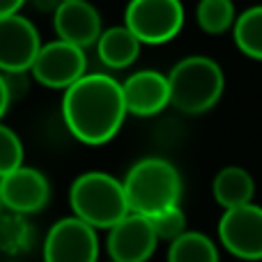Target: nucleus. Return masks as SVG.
<instances>
[{"label": "nucleus", "instance_id": "obj_11", "mask_svg": "<svg viewBox=\"0 0 262 262\" xmlns=\"http://www.w3.org/2000/svg\"><path fill=\"white\" fill-rule=\"evenodd\" d=\"M51 184L41 170L21 166L0 180V203L14 214H35L49 205Z\"/></svg>", "mask_w": 262, "mask_h": 262}, {"label": "nucleus", "instance_id": "obj_16", "mask_svg": "<svg viewBox=\"0 0 262 262\" xmlns=\"http://www.w3.org/2000/svg\"><path fill=\"white\" fill-rule=\"evenodd\" d=\"M168 262H219V249L205 232L186 230L168 246Z\"/></svg>", "mask_w": 262, "mask_h": 262}, {"label": "nucleus", "instance_id": "obj_15", "mask_svg": "<svg viewBox=\"0 0 262 262\" xmlns=\"http://www.w3.org/2000/svg\"><path fill=\"white\" fill-rule=\"evenodd\" d=\"M140 41L127 26H113L101 32L97 41V55L108 69H127L140 53Z\"/></svg>", "mask_w": 262, "mask_h": 262}, {"label": "nucleus", "instance_id": "obj_23", "mask_svg": "<svg viewBox=\"0 0 262 262\" xmlns=\"http://www.w3.org/2000/svg\"><path fill=\"white\" fill-rule=\"evenodd\" d=\"M0 212H3V203H0Z\"/></svg>", "mask_w": 262, "mask_h": 262}, {"label": "nucleus", "instance_id": "obj_1", "mask_svg": "<svg viewBox=\"0 0 262 262\" xmlns=\"http://www.w3.org/2000/svg\"><path fill=\"white\" fill-rule=\"evenodd\" d=\"M62 118L69 134L85 145L115 138L127 118L122 83L108 74H85L62 97Z\"/></svg>", "mask_w": 262, "mask_h": 262}, {"label": "nucleus", "instance_id": "obj_12", "mask_svg": "<svg viewBox=\"0 0 262 262\" xmlns=\"http://www.w3.org/2000/svg\"><path fill=\"white\" fill-rule=\"evenodd\" d=\"M53 30L60 41L85 51L101 37V16L85 0H64L53 9Z\"/></svg>", "mask_w": 262, "mask_h": 262}, {"label": "nucleus", "instance_id": "obj_5", "mask_svg": "<svg viewBox=\"0 0 262 262\" xmlns=\"http://www.w3.org/2000/svg\"><path fill=\"white\" fill-rule=\"evenodd\" d=\"M124 26L140 44H166L184 26V7L177 0H134L124 9Z\"/></svg>", "mask_w": 262, "mask_h": 262}, {"label": "nucleus", "instance_id": "obj_22", "mask_svg": "<svg viewBox=\"0 0 262 262\" xmlns=\"http://www.w3.org/2000/svg\"><path fill=\"white\" fill-rule=\"evenodd\" d=\"M21 0H0V18L16 16V14H21Z\"/></svg>", "mask_w": 262, "mask_h": 262}, {"label": "nucleus", "instance_id": "obj_20", "mask_svg": "<svg viewBox=\"0 0 262 262\" xmlns=\"http://www.w3.org/2000/svg\"><path fill=\"white\" fill-rule=\"evenodd\" d=\"M149 221H152V228H154V232H157V237L168 242V244H172V242L180 239L186 232V214L180 205L157 214V216H152Z\"/></svg>", "mask_w": 262, "mask_h": 262}, {"label": "nucleus", "instance_id": "obj_13", "mask_svg": "<svg viewBox=\"0 0 262 262\" xmlns=\"http://www.w3.org/2000/svg\"><path fill=\"white\" fill-rule=\"evenodd\" d=\"M122 95L127 113L138 118H152L170 106L168 74H161L157 69H140L127 76V81L122 83Z\"/></svg>", "mask_w": 262, "mask_h": 262}, {"label": "nucleus", "instance_id": "obj_3", "mask_svg": "<svg viewBox=\"0 0 262 262\" xmlns=\"http://www.w3.org/2000/svg\"><path fill=\"white\" fill-rule=\"evenodd\" d=\"M69 205L74 216L95 230H111L131 214L124 184L118 177L101 170L83 172L74 180L69 189Z\"/></svg>", "mask_w": 262, "mask_h": 262}, {"label": "nucleus", "instance_id": "obj_19", "mask_svg": "<svg viewBox=\"0 0 262 262\" xmlns=\"http://www.w3.org/2000/svg\"><path fill=\"white\" fill-rule=\"evenodd\" d=\"M23 166V143L16 131L0 122V180Z\"/></svg>", "mask_w": 262, "mask_h": 262}, {"label": "nucleus", "instance_id": "obj_7", "mask_svg": "<svg viewBox=\"0 0 262 262\" xmlns=\"http://www.w3.org/2000/svg\"><path fill=\"white\" fill-rule=\"evenodd\" d=\"M97 230L76 216H64L51 226L44 239V262H97Z\"/></svg>", "mask_w": 262, "mask_h": 262}, {"label": "nucleus", "instance_id": "obj_6", "mask_svg": "<svg viewBox=\"0 0 262 262\" xmlns=\"http://www.w3.org/2000/svg\"><path fill=\"white\" fill-rule=\"evenodd\" d=\"M88 74V55L83 49L67 41L53 39L39 49L35 64L30 67V76L44 88L69 90Z\"/></svg>", "mask_w": 262, "mask_h": 262}, {"label": "nucleus", "instance_id": "obj_18", "mask_svg": "<svg viewBox=\"0 0 262 262\" xmlns=\"http://www.w3.org/2000/svg\"><path fill=\"white\" fill-rule=\"evenodd\" d=\"M195 21L209 35H221L235 26L237 12L230 0H203L195 7Z\"/></svg>", "mask_w": 262, "mask_h": 262}, {"label": "nucleus", "instance_id": "obj_21", "mask_svg": "<svg viewBox=\"0 0 262 262\" xmlns=\"http://www.w3.org/2000/svg\"><path fill=\"white\" fill-rule=\"evenodd\" d=\"M9 104H12V95H9V88H7V78H5V74L0 72V120H3V115L7 113Z\"/></svg>", "mask_w": 262, "mask_h": 262}, {"label": "nucleus", "instance_id": "obj_4", "mask_svg": "<svg viewBox=\"0 0 262 262\" xmlns=\"http://www.w3.org/2000/svg\"><path fill=\"white\" fill-rule=\"evenodd\" d=\"M168 85L170 106L186 115H203L221 99L226 76L221 64L209 55H189L168 72Z\"/></svg>", "mask_w": 262, "mask_h": 262}, {"label": "nucleus", "instance_id": "obj_9", "mask_svg": "<svg viewBox=\"0 0 262 262\" xmlns=\"http://www.w3.org/2000/svg\"><path fill=\"white\" fill-rule=\"evenodd\" d=\"M219 239L235 258L262 260V207L251 203L223 212Z\"/></svg>", "mask_w": 262, "mask_h": 262}, {"label": "nucleus", "instance_id": "obj_8", "mask_svg": "<svg viewBox=\"0 0 262 262\" xmlns=\"http://www.w3.org/2000/svg\"><path fill=\"white\" fill-rule=\"evenodd\" d=\"M39 30L23 14L0 18V72L30 74L41 49Z\"/></svg>", "mask_w": 262, "mask_h": 262}, {"label": "nucleus", "instance_id": "obj_17", "mask_svg": "<svg viewBox=\"0 0 262 262\" xmlns=\"http://www.w3.org/2000/svg\"><path fill=\"white\" fill-rule=\"evenodd\" d=\"M232 35L242 53L253 60H262V5H253L237 14Z\"/></svg>", "mask_w": 262, "mask_h": 262}, {"label": "nucleus", "instance_id": "obj_2", "mask_svg": "<svg viewBox=\"0 0 262 262\" xmlns=\"http://www.w3.org/2000/svg\"><path fill=\"white\" fill-rule=\"evenodd\" d=\"M129 212L140 216H157L177 207L182 198V175L168 159L145 157L129 168L122 180Z\"/></svg>", "mask_w": 262, "mask_h": 262}, {"label": "nucleus", "instance_id": "obj_14", "mask_svg": "<svg viewBox=\"0 0 262 262\" xmlns=\"http://www.w3.org/2000/svg\"><path fill=\"white\" fill-rule=\"evenodd\" d=\"M212 193L216 198V203L223 207V212H228V209H237V207H244V205L253 203L255 182L246 168L226 166L214 177Z\"/></svg>", "mask_w": 262, "mask_h": 262}, {"label": "nucleus", "instance_id": "obj_10", "mask_svg": "<svg viewBox=\"0 0 262 262\" xmlns=\"http://www.w3.org/2000/svg\"><path fill=\"white\" fill-rule=\"evenodd\" d=\"M159 237L152 221L140 214H127L118 226L108 230L106 249L111 262H147L154 255Z\"/></svg>", "mask_w": 262, "mask_h": 262}]
</instances>
